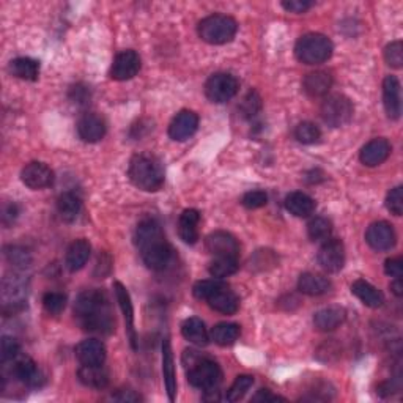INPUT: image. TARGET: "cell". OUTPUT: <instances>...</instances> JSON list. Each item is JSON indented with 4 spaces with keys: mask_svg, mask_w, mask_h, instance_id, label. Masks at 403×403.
I'll return each mask as SVG.
<instances>
[{
    "mask_svg": "<svg viewBox=\"0 0 403 403\" xmlns=\"http://www.w3.org/2000/svg\"><path fill=\"white\" fill-rule=\"evenodd\" d=\"M74 316L84 331L107 336L115 329L109 299L103 290H85L74 301Z\"/></svg>",
    "mask_w": 403,
    "mask_h": 403,
    "instance_id": "1",
    "label": "cell"
},
{
    "mask_svg": "<svg viewBox=\"0 0 403 403\" xmlns=\"http://www.w3.org/2000/svg\"><path fill=\"white\" fill-rule=\"evenodd\" d=\"M134 243L140 250L142 260L147 268L162 271L172 260V248L165 240V235L156 219L147 218L139 222L134 233Z\"/></svg>",
    "mask_w": 403,
    "mask_h": 403,
    "instance_id": "2",
    "label": "cell"
},
{
    "mask_svg": "<svg viewBox=\"0 0 403 403\" xmlns=\"http://www.w3.org/2000/svg\"><path fill=\"white\" fill-rule=\"evenodd\" d=\"M183 364L191 386L205 392L218 390L222 381V370L218 363L202 356L197 351L186 350L183 353Z\"/></svg>",
    "mask_w": 403,
    "mask_h": 403,
    "instance_id": "3",
    "label": "cell"
},
{
    "mask_svg": "<svg viewBox=\"0 0 403 403\" xmlns=\"http://www.w3.org/2000/svg\"><path fill=\"white\" fill-rule=\"evenodd\" d=\"M128 175L134 186L147 192L160 191L164 184L162 165L150 155H136L129 162Z\"/></svg>",
    "mask_w": 403,
    "mask_h": 403,
    "instance_id": "4",
    "label": "cell"
},
{
    "mask_svg": "<svg viewBox=\"0 0 403 403\" xmlns=\"http://www.w3.org/2000/svg\"><path fill=\"white\" fill-rule=\"evenodd\" d=\"M334 46L328 37L321 33H307L301 37L294 46L297 59L304 65L325 63L333 55Z\"/></svg>",
    "mask_w": 403,
    "mask_h": 403,
    "instance_id": "5",
    "label": "cell"
},
{
    "mask_svg": "<svg viewBox=\"0 0 403 403\" xmlns=\"http://www.w3.org/2000/svg\"><path fill=\"white\" fill-rule=\"evenodd\" d=\"M238 24L236 21L226 14H211V16L200 21L199 37L208 45H226L232 41L236 35Z\"/></svg>",
    "mask_w": 403,
    "mask_h": 403,
    "instance_id": "6",
    "label": "cell"
},
{
    "mask_svg": "<svg viewBox=\"0 0 403 403\" xmlns=\"http://www.w3.org/2000/svg\"><path fill=\"white\" fill-rule=\"evenodd\" d=\"M353 104L351 101L343 95H331L321 103V117L325 123L333 128H341L350 123L353 118Z\"/></svg>",
    "mask_w": 403,
    "mask_h": 403,
    "instance_id": "7",
    "label": "cell"
},
{
    "mask_svg": "<svg viewBox=\"0 0 403 403\" xmlns=\"http://www.w3.org/2000/svg\"><path fill=\"white\" fill-rule=\"evenodd\" d=\"M238 79L227 73H216L205 84L206 98L213 103H227L238 93Z\"/></svg>",
    "mask_w": 403,
    "mask_h": 403,
    "instance_id": "8",
    "label": "cell"
},
{
    "mask_svg": "<svg viewBox=\"0 0 403 403\" xmlns=\"http://www.w3.org/2000/svg\"><path fill=\"white\" fill-rule=\"evenodd\" d=\"M365 241L372 249H375L378 252H385L395 246L397 235H395L391 224H387L385 221H378L373 222V224H370L369 228H367Z\"/></svg>",
    "mask_w": 403,
    "mask_h": 403,
    "instance_id": "9",
    "label": "cell"
},
{
    "mask_svg": "<svg viewBox=\"0 0 403 403\" xmlns=\"http://www.w3.org/2000/svg\"><path fill=\"white\" fill-rule=\"evenodd\" d=\"M319 263L328 272H339L345 265V248L341 240L329 238L319 250Z\"/></svg>",
    "mask_w": 403,
    "mask_h": 403,
    "instance_id": "10",
    "label": "cell"
},
{
    "mask_svg": "<svg viewBox=\"0 0 403 403\" xmlns=\"http://www.w3.org/2000/svg\"><path fill=\"white\" fill-rule=\"evenodd\" d=\"M140 70V57L134 50H123L114 59L111 67V77L115 81H128L133 79Z\"/></svg>",
    "mask_w": 403,
    "mask_h": 403,
    "instance_id": "11",
    "label": "cell"
},
{
    "mask_svg": "<svg viewBox=\"0 0 403 403\" xmlns=\"http://www.w3.org/2000/svg\"><path fill=\"white\" fill-rule=\"evenodd\" d=\"M206 250L214 257H238L240 244L233 235L227 232H213L205 240Z\"/></svg>",
    "mask_w": 403,
    "mask_h": 403,
    "instance_id": "12",
    "label": "cell"
},
{
    "mask_svg": "<svg viewBox=\"0 0 403 403\" xmlns=\"http://www.w3.org/2000/svg\"><path fill=\"white\" fill-rule=\"evenodd\" d=\"M199 128V117L192 111H182L175 115L169 126V136L172 140L184 142L196 134Z\"/></svg>",
    "mask_w": 403,
    "mask_h": 403,
    "instance_id": "13",
    "label": "cell"
},
{
    "mask_svg": "<svg viewBox=\"0 0 403 403\" xmlns=\"http://www.w3.org/2000/svg\"><path fill=\"white\" fill-rule=\"evenodd\" d=\"M11 365V375L18 381H21V383H24L28 387H37L41 385L43 375L33 359L19 355L18 358L13 359Z\"/></svg>",
    "mask_w": 403,
    "mask_h": 403,
    "instance_id": "14",
    "label": "cell"
},
{
    "mask_svg": "<svg viewBox=\"0 0 403 403\" xmlns=\"http://www.w3.org/2000/svg\"><path fill=\"white\" fill-rule=\"evenodd\" d=\"M21 180L31 189H45L54 183V172L43 162H31L21 172Z\"/></svg>",
    "mask_w": 403,
    "mask_h": 403,
    "instance_id": "15",
    "label": "cell"
},
{
    "mask_svg": "<svg viewBox=\"0 0 403 403\" xmlns=\"http://www.w3.org/2000/svg\"><path fill=\"white\" fill-rule=\"evenodd\" d=\"M27 297V282L24 277L14 272L13 276H5L4 285H2V298L5 309L11 307L16 309L18 306H23Z\"/></svg>",
    "mask_w": 403,
    "mask_h": 403,
    "instance_id": "16",
    "label": "cell"
},
{
    "mask_svg": "<svg viewBox=\"0 0 403 403\" xmlns=\"http://www.w3.org/2000/svg\"><path fill=\"white\" fill-rule=\"evenodd\" d=\"M77 134L84 142H99L106 136V121L96 114H85L77 121Z\"/></svg>",
    "mask_w": 403,
    "mask_h": 403,
    "instance_id": "17",
    "label": "cell"
},
{
    "mask_svg": "<svg viewBox=\"0 0 403 403\" xmlns=\"http://www.w3.org/2000/svg\"><path fill=\"white\" fill-rule=\"evenodd\" d=\"M76 358L82 365H103L106 361L104 343L96 339L82 341L76 347Z\"/></svg>",
    "mask_w": 403,
    "mask_h": 403,
    "instance_id": "18",
    "label": "cell"
},
{
    "mask_svg": "<svg viewBox=\"0 0 403 403\" xmlns=\"http://www.w3.org/2000/svg\"><path fill=\"white\" fill-rule=\"evenodd\" d=\"M114 290H115V297H117L121 312H123V316H125L129 342H131V347L136 350L138 348V336H136V329H134V309H133L131 297H129L128 290L125 289V285L121 282H115Z\"/></svg>",
    "mask_w": 403,
    "mask_h": 403,
    "instance_id": "19",
    "label": "cell"
},
{
    "mask_svg": "<svg viewBox=\"0 0 403 403\" xmlns=\"http://www.w3.org/2000/svg\"><path fill=\"white\" fill-rule=\"evenodd\" d=\"M391 155V143L386 139H373L367 145L363 147L359 160L367 167H377V165L383 164Z\"/></svg>",
    "mask_w": 403,
    "mask_h": 403,
    "instance_id": "20",
    "label": "cell"
},
{
    "mask_svg": "<svg viewBox=\"0 0 403 403\" xmlns=\"http://www.w3.org/2000/svg\"><path fill=\"white\" fill-rule=\"evenodd\" d=\"M383 103L387 117L397 120L402 112L400 82L395 76H387L383 82Z\"/></svg>",
    "mask_w": 403,
    "mask_h": 403,
    "instance_id": "21",
    "label": "cell"
},
{
    "mask_svg": "<svg viewBox=\"0 0 403 403\" xmlns=\"http://www.w3.org/2000/svg\"><path fill=\"white\" fill-rule=\"evenodd\" d=\"M347 319V312L341 306H329L321 309V311L314 315V325L319 331L323 333H329L339 328Z\"/></svg>",
    "mask_w": 403,
    "mask_h": 403,
    "instance_id": "22",
    "label": "cell"
},
{
    "mask_svg": "<svg viewBox=\"0 0 403 403\" xmlns=\"http://www.w3.org/2000/svg\"><path fill=\"white\" fill-rule=\"evenodd\" d=\"M206 302L213 311L224 315H233L240 309V298L227 285L216 292Z\"/></svg>",
    "mask_w": 403,
    "mask_h": 403,
    "instance_id": "23",
    "label": "cell"
},
{
    "mask_svg": "<svg viewBox=\"0 0 403 403\" xmlns=\"http://www.w3.org/2000/svg\"><path fill=\"white\" fill-rule=\"evenodd\" d=\"M333 87V77L326 71H314L307 74L302 81V89L312 98H320L328 95V92Z\"/></svg>",
    "mask_w": 403,
    "mask_h": 403,
    "instance_id": "24",
    "label": "cell"
},
{
    "mask_svg": "<svg viewBox=\"0 0 403 403\" xmlns=\"http://www.w3.org/2000/svg\"><path fill=\"white\" fill-rule=\"evenodd\" d=\"M200 213L197 210H184L178 219V235L186 244H196L199 240Z\"/></svg>",
    "mask_w": 403,
    "mask_h": 403,
    "instance_id": "25",
    "label": "cell"
},
{
    "mask_svg": "<svg viewBox=\"0 0 403 403\" xmlns=\"http://www.w3.org/2000/svg\"><path fill=\"white\" fill-rule=\"evenodd\" d=\"M162 373H164L165 390H167L169 394V400L174 402L177 394V378H175L174 353H172V345L169 339H164L162 342Z\"/></svg>",
    "mask_w": 403,
    "mask_h": 403,
    "instance_id": "26",
    "label": "cell"
},
{
    "mask_svg": "<svg viewBox=\"0 0 403 403\" xmlns=\"http://www.w3.org/2000/svg\"><path fill=\"white\" fill-rule=\"evenodd\" d=\"M331 287H333V284H331L328 277L314 275V272H304L298 280V290L307 294V297H321V294L331 290Z\"/></svg>",
    "mask_w": 403,
    "mask_h": 403,
    "instance_id": "27",
    "label": "cell"
},
{
    "mask_svg": "<svg viewBox=\"0 0 403 403\" xmlns=\"http://www.w3.org/2000/svg\"><path fill=\"white\" fill-rule=\"evenodd\" d=\"M351 293L363 302L364 306L372 307V309H378L383 306L385 302V297L377 287H373L372 284L367 282V280L359 279L356 280L355 284L351 285Z\"/></svg>",
    "mask_w": 403,
    "mask_h": 403,
    "instance_id": "28",
    "label": "cell"
},
{
    "mask_svg": "<svg viewBox=\"0 0 403 403\" xmlns=\"http://www.w3.org/2000/svg\"><path fill=\"white\" fill-rule=\"evenodd\" d=\"M90 243L85 240H76L67 250V255H65V265L71 272H76L79 270H82L85 263H87L90 257Z\"/></svg>",
    "mask_w": 403,
    "mask_h": 403,
    "instance_id": "29",
    "label": "cell"
},
{
    "mask_svg": "<svg viewBox=\"0 0 403 403\" xmlns=\"http://www.w3.org/2000/svg\"><path fill=\"white\" fill-rule=\"evenodd\" d=\"M77 378L84 386L93 390H104L109 385V373L103 365H82L77 370Z\"/></svg>",
    "mask_w": 403,
    "mask_h": 403,
    "instance_id": "30",
    "label": "cell"
},
{
    "mask_svg": "<svg viewBox=\"0 0 403 403\" xmlns=\"http://www.w3.org/2000/svg\"><path fill=\"white\" fill-rule=\"evenodd\" d=\"M182 334L186 341L197 345V347H206L210 342V334L205 328V323L196 316H191V319L183 321Z\"/></svg>",
    "mask_w": 403,
    "mask_h": 403,
    "instance_id": "31",
    "label": "cell"
},
{
    "mask_svg": "<svg viewBox=\"0 0 403 403\" xmlns=\"http://www.w3.org/2000/svg\"><path fill=\"white\" fill-rule=\"evenodd\" d=\"M285 208L297 218H307L315 211V202L304 192H292L285 199Z\"/></svg>",
    "mask_w": 403,
    "mask_h": 403,
    "instance_id": "32",
    "label": "cell"
},
{
    "mask_svg": "<svg viewBox=\"0 0 403 403\" xmlns=\"http://www.w3.org/2000/svg\"><path fill=\"white\" fill-rule=\"evenodd\" d=\"M82 210V200L74 192H63L57 200V211L65 222H73L77 219Z\"/></svg>",
    "mask_w": 403,
    "mask_h": 403,
    "instance_id": "33",
    "label": "cell"
},
{
    "mask_svg": "<svg viewBox=\"0 0 403 403\" xmlns=\"http://www.w3.org/2000/svg\"><path fill=\"white\" fill-rule=\"evenodd\" d=\"M9 68L14 77L23 79V81H37L40 76V63L28 57H19V59L11 60Z\"/></svg>",
    "mask_w": 403,
    "mask_h": 403,
    "instance_id": "34",
    "label": "cell"
},
{
    "mask_svg": "<svg viewBox=\"0 0 403 403\" xmlns=\"http://www.w3.org/2000/svg\"><path fill=\"white\" fill-rule=\"evenodd\" d=\"M241 334L240 326L236 323H219L211 329V341L214 343L221 345V347H228V345L235 343L238 341V337Z\"/></svg>",
    "mask_w": 403,
    "mask_h": 403,
    "instance_id": "35",
    "label": "cell"
},
{
    "mask_svg": "<svg viewBox=\"0 0 403 403\" xmlns=\"http://www.w3.org/2000/svg\"><path fill=\"white\" fill-rule=\"evenodd\" d=\"M240 268L238 257H216L214 260L210 263V275L214 279H224L235 275Z\"/></svg>",
    "mask_w": 403,
    "mask_h": 403,
    "instance_id": "36",
    "label": "cell"
},
{
    "mask_svg": "<svg viewBox=\"0 0 403 403\" xmlns=\"http://www.w3.org/2000/svg\"><path fill=\"white\" fill-rule=\"evenodd\" d=\"M307 233L309 238L312 241L325 243L326 240L331 238V233H333V224H331V221H328L326 218L319 216V218H314L311 222H309Z\"/></svg>",
    "mask_w": 403,
    "mask_h": 403,
    "instance_id": "37",
    "label": "cell"
},
{
    "mask_svg": "<svg viewBox=\"0 0 403 403\" xmlns=\"http://www.w3.org/2000/svg\"><path fill=\"white\" fill-rule=\"evenodd\" d=\"M252 385H254V377H250V375L236 377V380L233 381V385L230 386V390L226 394V400L227 402L241 400L244 395H246V392L250 390Z\"/></svg>",
    "mask_w": 403,
    "mask_h": 403,
    "instance_id": "38",
    "label": "cell"
},
{
    "mask_svg": "<svg viewBox=\"0 0 403 403\" xmlns=\"http://www.w3.org/2000/svg\"><path fill=\"white\" fill-rule=\"evenodd\" d=\"M222 287H226V284L222 282L221 279H208V280H200V282H197L196 285H194V289H192V293H194V297H196L197 299H204V301H208L210 299L213 294L221 290Z\"/></svg>",
    "mask_w": 403,
    "mask_h": 403,
    "instance_id": "39",
    "label": "cell"
},
{
    "mask_svg": "<svg viewBox=\"0 0 403 403\" xmlns=\"http://www.w3.org/2000/svg\"><path fill=\"white\" fill-rule=\"evenodd\" d=\"M320 129L312 121H302L294 129V138H297L301 143H315L320 139Z\"/></svg>",
    "mask_w": 403,
    "mask_h": 403,
    "instance_id": "40",
    "label": "cell"
},
{
    "mask_svg": "<svg viewBox=\"0 0 403 403\" xmlns=\"http://www.w3.org/2000/svg\"><path fill=\"white\" fill-rule=\"evenodd\" d=\"M43 306L50 315H59L67 306V297L59 292H49L43 297Z\"/></svg>",
    "mask_w": 403,
    "mask_h": 403,
    "instance_id": "41",
    "label": "cell"
},
{
    "mask_svg": "<svg viewBox=\"0 0 403 403\" xmlns=\"http://www.w3.org/2000/svg\"><path fill=\"white\" fill-rule=\"evenodd\" d=\"M21 355V347L16 339L13 337L4 336L2 337V345H0V356H2V364L11 363L14 358H18Z\"/></svg>",
    "mask_w": 403,
    "mask_h": 403,
    "instance_id": "42",
    "label": "cell"
},
{
    "mask_svg": "<svg viewBox=\"0 0 403 403\" xmlns=\"http://www.w3.org/2000/svg\"><path fill=\"white\" fill-rule=\"evenodd\" d=\"M5 255L6 260H9L13 266L16 268H26V266L31 265V254L23 248L18 246H10L5 249Z\"/></svg>",
    "mask_w": 403,
    "mask_h": 403,
    "instance_id": "43",
    "label": "cell"
},
{
    "mask_svg": "<svg viewBox=\"0 0 403 403\" xmlns=\"http://www.w3.org/2000/svg\"><path fill=\"white\" fill-rule=\"evenodd\" d=\"M385 60L392 68H402L403 63V48L400 41H392L385 49Z\"/></svg>",
    "mask_w": 403,
    "mask_h": 403,
    "instance_id": "44",
    "label": "cell"
},
{
    "mask_svg": "<svg viewBox=\"0 0 403 403\" xmlns=\"http://www.w3.org/2000/svg\"><path fill=\"white\" fill-rule=\"evenodd\" d=\"M386 206L392 214L402 216L403 213V188L402 186H397V188H394L390 194H387Z\"/></svg>",
    "mask_w": 403,
    "mask_h": 403,
    "instance_id": "45",
    "label": "cell"
},
{
    "mask_svg": "<svg viewBox=\"0 0 403 403\" xmlns=\"http://www.w3.org/2000/svg\"><path fill=\"white\" fill-rule=\"evenodd\" d=\"M268 202V196L263 191H250L248 194H244L241 199L243 206H246L248 210H257V208H262Z\"/></svg>",
    "mask_w": 403,
    "mask_h": 403,
    "instance_id": "46",
    "label": "cell"
},
{
    "mask_svg": "<svg viewBox=\"0 0 403 403\" xmlns=\"http://www.w3.org/2000/svg\"><path fill=\"white\" fill-rule=\"evenodd\" d=\"M260 107H262L260 96H258L255 92H250L249 95L243 101V106H241L243 115L248 118H252L254 115H257L258 111H260Z\"/></svg>",
    "mask_w": 403,
    "mask_h": 403,
    "instance_id": "47",
    "label": "cell"
},
{
    "mask_svg": "<svg viewBox=\"0 0 403 403\" xmlns=\"http://www.w3.org/2000/svg\"><path fill=\"white\" fill-rule=\"evenodd\" d=\"M282 6L287 11L301 14L311 9L312 2H309V0H289V2H282Z\"/></svg>",
    "mask_w": 403,
    "mask_h": 403,
    "instance_id": "48",
    "label": "cell"
},
{
    "mask_svg": "<svg viewBox=\"0 0 403 403\" xmlns=\"http://www.w3.org/2000/svg\"><path fill=\"white\" fill-rule=\"evenodd\" d=\"M385 272L391 277H402L403 275V262L402 258H390L385 263Z\"/></svg>",
    "mask_w": 403,
    "mask_h": 403,
    "instance_id": "49",
    "label": "cell"
},
{
    "mask_svg": "<svg viewBox=\"0 0 403 403\" xmlns=\"http://www.w3.org/2000/svg\"><path fill=\"white\" fill-rule=\"evenodd\" d=\"M70 96L74 101V103L81 104V103H85V101H89L90 93L87 87H84V85H74V87H71L70 90Z\"/></svg>",
    "mask_w": 403,
    "mask_h": 403,
    "instance_id": "50",
    "label": "cell"
},
{
    "mask_svg": "<svg viewBox=\"0 0 403 403\" xmlns=\"http://www.w3.org/2000/svg\"><path fill=\"white\" fill-rule=\"evenodd\" d=\"M112 400L115 402H121V403H131V402H140L142 397L139 394H136L134 391H129V390H121L117 394L112 395Z\"/></svg>",
    "mask_w": 403,
    "mask_h": 403,
    "instance_id": "51",
    "label": "cell"
},
{
    "mask_svg": "<svg viewBox=\"0 0 403 403\" xmlns=\"http://www.w3.org/2000/svg\"><path fill=\"white\" fill-rule=\"evenodd\" d=\"M252 400L254 402H285L284 397L272 394L270 390H260L254 395V397H252Z\"/></svg>",
    "mask_w": 403,
    "mask_h": 403,
    "instance_id": "52",
    "label": "cell"
},
{
    "mask_svg": "<svg viewBox=\"0 0 403 403\" xmlns=\"http://www.w3.org/2000/svg\"><path fill=\"white\" fill-rule=\"evenodd\" d=\"M18 214H19V210H18L16 205H14V204L5 205V206H4V216H2V218H4V224H6V226L13 224V222L16 221Z\"/></svg>",
    "mask_w": 403,
    "mask_h": 403,
    "instance_id": "53",
    "label": "cell"
},
{
    "mask_svg": "<svg viewBox=\"0 0 403 403\" xmlns=\"http://www.w3.org/2000/svg\"><path fill=\"white\" fill-rule=\"evenodd\" d=\"M391 290H392V293L395 294V297H402L403 294V284H402V279L400 277H397L394 280V282L391 284Z\"/></svg>",
    "mask_w": 403,
    "mask_h": 403,
    "instance_id": "54",
    "label": "cell"
}]
</instances>
